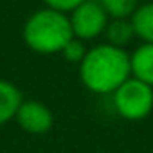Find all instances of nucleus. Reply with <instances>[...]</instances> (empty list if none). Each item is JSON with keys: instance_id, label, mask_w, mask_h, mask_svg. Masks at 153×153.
<instances>
[{"instance_id": "nucleus-1", "label": "nucleus", "mask_w": 153, "mask_h": 153, "mask_svg": "<svg viewBox=\"0 0 153 153\" xmlns=\"http://www.w3.org/2000/svg\"><path fill=\"white\" fill-rule=\"evenodd\" d=\"M131 72L130 58L114 45H99L88 51L81 61V81L97 94L115 92Z\"/></svg>"}, {"instance_id": "nucleus-2", "label": "nucleus", "mask_w": 153, "mask_h": 153, "mask_svg": "<svg viewBox=\"0 0 153 153\" xmlns=\"http://www.w3.org/2000/svg\"><path fill=\"white\" fill-rule=\"evenodd\" d=\"M74 38L70 20L65 13L56 9L36 11L24 27L25 43L40 54L61 52L63 47Z\"/></svg>"}, {"instance_id": "nucleus-3", "label": "nucleus", "mask_w": 153, "mask_h": 153, "mask_svg": "<svg viewBox=\"0 0 153 153\" xmlns=\"http://www.w3.org/2000/svg\"><path fill=\"white\" fill-rule=\"evenodd\" d=\"M117 112L130 121L144 119L153 110V88L140 79H126L114 96Z\"/></svg>"}, {"instance_id": "nucleus-4", "label": "nucleus", "mask_w": 153, "mask_h": 153, "mask_svg": "<svg viewBox=\"0 0 153 153\" xmlns=\"http://www.w3.org/2000/svg\"><path fill=\"white\" fill-rule=\"evenodd\" d=\"M108 13L103 9L101 4L96 2H85L79 4L72 11V18H70V25H72V33L74 36H78L81 40H90L96 38L97 34H101L106 25H108Z\"/></svg>"}, {"instance_id": "nucleus-5", "label": "nucleus", "mask_w": 153, "mask_h": 153, "mask_svg": "<svg viewBox=\"0 0 153 153\" xmlns=\"http://www.w3.org/2000/svg\"><path fill=\"white\" fill-rule=\"evenodd\" d=\"M16 119H18V124L29 131V133H45L52 128V123H54V117H52V112L38 103V101H25L20 105L18 112H16Z\"/></svg>"}, {"instance_id": "nucleus-6", "label": "nucleus", "mask_w": 153, "mask_h": 153, "mask_svg": "<svg viewBox=\"0 0 153 153\" xmlns=\"http://www.w3.org/2000/svg\"><path fill=\"white\" fill-rule=\"evenodd\" d=\"M130 63L135 78L153 87V43L140 45L130 58Z\"/></svg>"}, {"instance_id": "nucleus-7", "label": "nucleus", "mask_w": 153, "mask_h": 153, "mask_svg": "<svg viewBox=\"0 0 153 153\" xmlns=\"http://www.w3.org/2000/svg\"><path fill=\"white\" fill-rule=\"evenodd\" d=\"M22 103V92L13 83L0 79V126L16 115Z\"/></svg>"}, {"instance_id": "nucleus-8", "label": "nucleus", "mask_w": 153, "mask_h": 153, "mask_svg": "<svg viewBox=\"0 0 153 153\" xmlns=\"http://www.w3.org/2000/svg\"><path fill=\"white\" fill-rule=\"evenodd\" d=\"M131 25L137 36L146 43H153V4H144L131 15Z\"/></svg>"}, {"instance_id": "nucleus-9", "label": "nucleus", "mask_w": 153, "mask_h": 153, "mask_svg": "<svg viewBox=\"0 0 153 153\" xmlns=\"http://www.w3.org/2000/svg\"><path fill=\"white\" fill-rule=\"evenodd\" d=\"M105 31H106L108 40H110V45H114V47L126 45L135 36V31H133L131 22H126L124 18H115L114 22H110L106 25Z\"/></svg>"}, {"instance_id": "nucleus-10", "label": "nucleus", "mask_w": 153, "mask_h": 153, "mask_svg": "<svg viewBox=\"0 0 153 153\" xmlns=\"http://www.w3.org/2000/svg\"><path fill=\"white\" fill-rule=\"evenodd\" d=\"M139 0H101L103 9L114 18H126L135 13Z\"/></svg>"}, {"instance_id": "nucleus-11", "label": "nucleus", "mask_w": 153, "mask_h": 153, "mask_svg": "<svg viewBox=\"0 0 153 153\" xmlns=\"http://www.w3.org/2000/svg\"><path fill=\"white\" fill-rule=\"evenodd\" d=\"M63 58L67 59V61H72V63H78V61H83V58H85V47H83V43L79 42V40H76V38H72L65 47H63Z\"/></svg>"}, {"instance_id": "nucleus-12", "label": "nucleus", "mask_w": 153, "mask_h": 153, "mask_svg": "<svg viewBox=\"0 0 153 153\" xmlns=\"http://www.w3.org/2000/svg\"><path fill=\"white\" fill-rule=\"evenodd\" d=\"M85 0H45V4L51 7V9H56V11H74L79 4H83Z\"/></svg>"}]
</instances>
